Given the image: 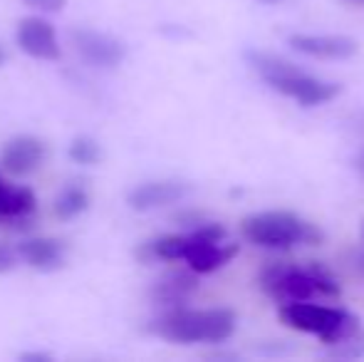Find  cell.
Returning <instances> with one entry per match:
<instances>
[{
	"label": "cell",
	"instance_id": "6da1fadb",
	"mask_svg": "<svg viewBox=\"0 0 364 362\" xmlns=\"http://www.w3.org/2000/svg\"><path fill=\"white\" fill-rule=\"evenodd\" d=\"M250 70L263 80L268 87L285 97H292L295 102H300L302 107H317L325 102L335 100L342 92L340 85L325 82V80L312 78L310 73L300 70L297 65L288 63L285 58L273 53H263V50H248L245 53Z\"/></svg>",
	"mask_w": 364,
	"mask_h": 362
},
{
	"label": "cell",
	"instance_id": "7a4b0ae2",
	"mask_svg": "<svg viewBox=\"0 0 364 362\" xmlns=\"http://www.w3.org/2000/svg\"><path fill=\"white\" fill-rule=\"evenodd\" d=\"M258 283L265 295L292 303V300H310L312 295H340V280L332 275L330 268L312 261L307 266L292 263H268L260 271Z\"/></svg>",
	"mask_w": 364,
	"mask_h": 362
},
{
	"label": "cell",
	"instance_id": "3957f363",
	"mask_svg": "<svg viewBox=\"0 0 364 362\" xmlns=\"http://www.w3.org/2000/svg\"><path fill=\"white\" fill-rule=\"evenodd\" d=\"M151 333L171 343H223L235 333V313L228 308H173L151 323Z\"/></svg>",
	"mask_w": 364,
	"mask_h": 362
},
{
	"label": "cell",
	"instance_id": "277c9868",
	"mask_svg": "<svg viewBox=\"0 0 364 362\" xmlns=\"http://www.w3.org/2000/svg\"><path fill=\"white\" fill-rule=\"evenodd\" d=\"M240 231L253 246L278 248V251L300 246V243H310V246L322 243L320 228L290 211H263L245 216Z\"/></svg>",
	"mask_w": 364,
	"mask_h": 362
},
{
	"label": "cell",
	"instance_id": "5b68a950",
	"mask_svg": "<svg viewBox=\"0 0 364 362\" xmlns=\"http://www.w3.org/2000/svg\"><path fill=\"white\" fill-rule=\"evenodd\" d=\"M278 318L292 330L317 335L325 345L362 335L360 320L352 313H347L342 308H327V305L307 303V300L283 303L278 310Z\"/></svg>",
	"mask_w": 364,
	"mask_h": 362
},
{
	"label": "cell",
	"instance_id": "8992f818",
	"mask_svg": "<svg viewBox=\"0 0 364 362\" xmlns=\"http://www.w3.org/2000/svg\"><path fill=\"white\" fill-rule=\"evenodd\" d=\"M238 253L235 243H225V228L218 223H203L183 236L181 261L193 273H213L230 263Z\"/></svg>",
	"mask_w": 364,
	"mask_h": 362
},
{
	"label": "cell",
	"instance_id": "52a82bcc",
	"mask_svg": "<svg viewBox=\"0 0 364 362\" xmlns=\"http://www.w3.org/2000/svg\"><path fill=\"white\" fill-rule=\"evenodd\" d=\"M73 45L85 63H90L92 68H105L112 70L117 65H122V60L127 58V45L119 38L107 33H97V30H73Z\"/></svg>",
	"mask_w": 364,
	"mask_h": 362
},
{
	"label": "cell",
	"instance_id": "ba28073f",
	"mask_svg": "<svg viewBox=\"0 0 364 362\" xmlns=\"http://www.w3.org/2000/svg\"><path fill=\"white\" fill-rule=\"evenodd\" d=\"M15 40H18V48L23 50L25 55L35 60H60V40L58 33H55L53 23H48L45 18H23L18 23V33H15Z\"/></svg>",
	"mask_w": 364,
	"mask_h": 362
},
{
	"label": "cell",
	"instance_id": "9c48e42d",
	"mask_svg": "<svg viewBox=\"0 0 364 362\" xmlns=\"http://www.w3.org/2000/svg\"><path fill=\"white\" fill-rule=\"evenodd\" d=\"M290 48L297 50L302 55H310L317 60H347L352 55H357L360 45L355 38L347 35H305L297 33L288 38Z\"/></svg>",
	"mask_w": 364,
	"mask_h": 362
},
{
	"label": "cell",
	"instance_id": "30bf717a",
	"mask_svg": "<svg viewBox=\"0 0 364 362\" xmlns=\"http://www.w3.org/2000/svg\"><path fill=\"white\" fill-rule=\"evenodd\" d=\"M45 159V144L38 137H13L0 151V164L10 176H23L33 174Z\"/></svg>",
	"mask_w": 364,
	"mask_h": 362
},
{
	"label": "cell",
	"instance_id": "8fae6325",
	"mask_svg": "<svg viewBox=\"0 0 364 362\" xmlns=\"http://www.w3.org/2000/svg\"><path fill=\"white\" fill-rule=\"evenodd\" d=\"M191 193V186L183 181H146L141 186L132 188L127 203L134 211H154V208H164L178 203Z\"/></svg>",
	"mask_w": 364,
	"mask_h": 362
},
{
	"label": "cell",
	"instance_id": "7c38bea8",
	"mask_svg": "<svg viewBox=\"0 0 364 362\" xmlns=\"http://www.w3.org/2000/svg\"><path fill=\"white\" fill-rule=\"evenodd\" d=\"M65 256H68V243L60 238H28L18 246V258L43 273L63 268Z\"/></svg>",
	"mask_w": 364,
	"mask_h": 362
},
{
	"label": "cell",
	"instance_id": "4fadbf2b",
	"mask_svg": "<svg viewBox=\"0 0 364 362\" xmlns=\"http://www.w3.org/2000/svg\"><path fill=\"white\" fill-rule=\"evenodd\" d=\"M196 288H198V283H196V278H193V273L171 271V273L161 275V278L154 283L151 300L159 308H166V310L183 308V303L196 293Z\"/></svg>",
	"mask_w": 364,
	"mask_h": 362
},
{
	"label": "cell",
	"instance_id": "5bb4252c",
	"mask_svg": "<svg viewBox=\"0 0 364 362\" xmlns=\"http://www.w3.org/2000/svg\"><path fill=\"white\" fill-rule=\"evenodd\" d=\"M35 193L28 186H10L0 176V221H20L35 211Z\"/></svg>",
	"mask_w": 364,
	"mask_h": 362
},
{
	"label": "cell",
	"instance_id": "9a60e30c",
	"mask_svg": "<svg viewBox=\"0 0 364 362\" xmlns=\"http://www.w3.org/2000/svg\"><path fill=\"white\" fill-rule=\"evenodd\" d=\"M87 206H90V196H87L85 188L77 186V183L65 186L63 191L58 193V198H55V213H58L60 218H65V221L85 213Z\"/></svg>",
	"mask_w": 364,
	"mask_h": 362
},
{
	"label": "cell",
	"instance_id": "2e32d148",
	"mask_svg": "<svg viewBox=\"0 0 364 362\" xmlns=\"http://www.w3.org/2000/svg\"><path fill=\"white\" fill-rule=\"evenodd\" d=\"M70 159L75 164H82V166H95L102 161V147L97 139L92 137H75L73 144H70Z\"/></svg>",
	"mask_w": 364,
	"mask_h": 362
},
{
	"label": "cell",
	"instance_id": "e0dca14e",
	"mask_svg": "<svg viewBox=\"0 0 364 362\" xmlns=\"http://www.w3.org/2000/svg\"><path fill=\"white\" fill-rule=\"evenodd\" d=\"M327 358H340V360H355V358H364V335H357V338H347L340 340V343L327 345Z\"/></svg>",
	"mask_w": 364,
	"mask_h": 362
},
{
	"label": "cell",
	"instance_id": "ac0fdd59",
	"mask_svg": "<svg viewBox=\"0 0 364 362\" xmlns=\"http://www.w3.org/2000/svg\"><path fill=\"white\" fill-rule=\"evenodd\" d=\"M15 266H18V251H13L8 243H0V275L10 273Z\"/></svg>",
	"mask_w": 364,
	"mask_h": 362
},
{
	"label": "cell",
	"instance_id": "d6986e66",
	"mask_svg": "<svg viewBox=\"0 0 364 362\" xmlns=\"http://www.w3.org/2000/svg\"><path fill=\"white\" fill-rule=\"evenodd\" d=\"M28 8L43 10V13H60L68 5V0H23Z\"/></svg>",
	"mask_w": 364,
	"mask_h": 362
},
{
	"label": "cell",
	"instance_id": "ffe728a7",
	"mask_svg": "<svg viewBox=\"0 0 364 362\" xmlns=\"http://www.w3.org/2000/svg\"><path fill=\"white\" fill-rule=\"evenodd\" d=\"M20 360H25V362H50V360H53V355H48V353H23V355H20Z\"/></svg>",
	"mask_w": 364,
	"mask_h": 362
},
{
	"label": "cell",
	"instance_id": "44dd1931",
	"mask_svg": "<svg viewBox=\"0 0 364 362\" xmlns=\"http://www.w3.org/2000/svg\"><path fill=\"white\" fill-rule=\"evenodd\" d=\"M355 169H357V174H360L362 181H364V147L357 151V156H355Z\"/></svg>",
	"mask_w": 364,
	"mask_h": 362
},
{
	"label": "cell",
	"instance_id": "7402d4cb",
	"mask_svg": "<svg viewBox=\"0 0 364 362\" xmlns=\"http://www.w3.org/2000/svg\"><path fill=\"white\" fill-rule=\"evenodd\" d=\"M5 60H8V53H5V48L0 45V68L5 65Z\"/></svg>",
	"mask_w": 364,
	"mask_h": 362
},
{
	"label": "cell",
	"instance_id": "603a6c76",
	"mask_svg": "<svg viewBox=\"0 0 364 362\" xmlns=\"http://www.w3.org/2000/svg\"><path fill=\"white\" fill-rule=\"evenodd\" d=\"M260 3H278V0H260Z\"/></svg>",
	"mask_w": 364,
	"mask_h": 362
},
{
	"label": "cell",
	"instance_id": "cb8c5ba5",
	"mask_svg": "<svg viewBox=\"0 0 364 362\" xmlns=\"http://www.w3.org/2000/svg\"><path fill=\"white\" fill-rule=\"evenodd\" d=\"M362 236H364V226H362Z\"/></svg>",
	"mask_w": 364,
	"mask_h": 362
}]
</instances>
